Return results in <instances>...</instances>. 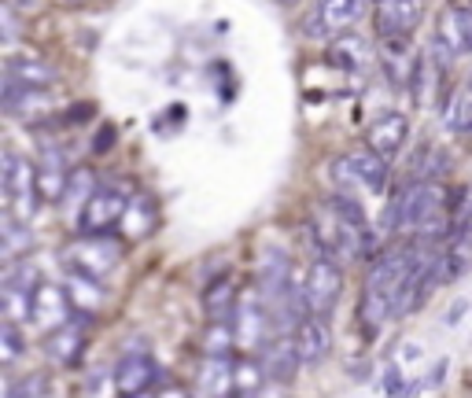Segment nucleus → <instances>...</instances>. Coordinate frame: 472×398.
Instances as JSON below:
<instances>
[{"instance_id":"c9c22d12","label":"nucleus","mask_w":472,"mask_h":398,"mask_svg":"<svg viewBox=\"0 0 472 398\" xmlns=\"http://www.w3.org/2000/svg\"><path fill=\"white\" fill-rule=\"evenodd\" d=\"M277 5H280V8H296V5H299V0H277Z\"/></svg>"},{"instance_id":"aec40b11","label":"nucleus","mask_w":472,"mask_h":398,"mask_svg":"<svg viewBox=\"0 0 472 398\" xmlns=\"http://www.w3.org/2000/svg\"><path fill=\"white\" fill-rule=\"evenodd\" d=\"M351 166H354V173H358V181H362V188L365 192H372V195H381L384 188H388V159L384 155H376L372 148H354L351 155Z\"/></svg>"},{"instance_id":"72a5a7b5","label":"nucleus","mask_w":472,"mask_h":398,"mask_svg":"<svg viewBox=\"0 0 472 398\" xmlns=\"http://www.w3.org/2000/svg\"><path fill=\"white\" fill-rule=\"evenodd\" d=\"M258 398H288V391H285V383H266L258 391Z\"/></svg>"},{"instance_id":"ddd939ff","label":"nucleus","mask_w":472,"mask_h":398,"mask_svg":"<svg viewBox=\"0 0 472 398\" xmlns=\"http://www.w3.org/2000/svg\"><path fill=\"white\" fill-rule=\"evenodd\" d=\"M37 184H41V199H45V204H63L67 184H70V170H67V159H63V152L56 144H45V152H41Z\"/></svg>"},{"instance_id":"423d86ee","label":"nucleus","mask_w":472,"mask_h":398,"mask_svg":"<svg viewBox=\"0 0 472 398\" xmlns=\"http://www.w3.org/2000/svg\"><path fill=\"white\" fill-rule=\"evenodd\" d=\"M425 0H381L376 5V34L381 41H410L425 23Z\"/></svg>"},{"instance_id":"b1692460","label":"nucleus","mask_w":472,"mask_h":398,"mask_svg":"<svg viewBox=\"0 0 472 398\" xmlns=\"http://www.w3.org/2000/svg\"><path fill=\"white\" fill-rule=\"evenodd\" d=\"M233 351H236L233 321H207V332H204V354H207V358H229Z\"/></svg>"},{"instance_id":"0eeeda50","label":"nucleus","mask_w":472,"mask_h":398,"mask_svg":"<svg viewBox=\"0 0 472 398\" xmlns=\"http://www.w3.org/2000/svg\"><path fill=\"white\" fill-rule=\"evenodd\" d=\"M258 361L266 369V380L269 383H292L299 365H303V354H299V343H296V332L288 336H269L266 347L258 351Z\"/></svg>"},{"instance_id":"e433bc0d","label":"nucleus","mask_w":472,"mask_h":398,"mask_svg":"<svg viewBox=\"0 0 472 398\" xmlns=\"http://www.w3.org/2000/svg\"><path fill=\"white\" fill-rule=\"evenodd\" d=\"M133 398H155V391H141V394H133Z\"/></svg>"},{"instance_id":"4468645a","label":"nucleus","mask_w":472,"mask_h":398,"mask_svg":"<svg viewBox=\"0 0 472 398\" xmlns=\"http://www.w3.org/2000/svg\"><path fill=\"white\" fill-rule=\"evenodd\" d=\"M296 343H299L303 365H321V361L332 354V329H329V318L307 314L303 325L296 329Z\"/></svg>"},{"instance_id":"dca6fc26","label":"nucleus","mask_w":472,"mask_h":398,"mask_svg":"<svg viewBox=\"0 0 472 398\" xmlns=\"http://www.w3.org/2000/svg\"><path fill=\"white\" fill-rule=\"evenodd\" d=\"M5 74H12L16 81H23L26 89H52V85L59 81V70H56L48 59L30 56V52L8 56V59H5Z\"/></svg>"},{"instance_id":"f8f14e48","label":"nucleus","mask_w":472,"mask_h":398,"mask_svg":"<svg viewBox=\"0 0 472 398\" xmlns=\"http://www.w3.org/2000/svg\"><path fill=\"white\" fill-rule=\"evenodd\" d=\"M63 288H67V298H70V307H74V318L92 321V318L104 310V303H108V291L100 288L97 277H89V273L70 269V277H67Z\"/></svg>"},{"instance_id":"393cba45","label":"nucleus","mask_w":472,"mask_h":398,"mask_svg":"<svg viewBox=\"0 0 472 398\" xmlns=\"http://www.w3.org/2000/svg\"><path fill=\"white\" fill-rule=\"evenodd\" d=\"M262 380H266L262 361H255L251 354H244V358L236 361V394H244V398L258 394V391H262Z\"/></svg>"},{"instance_id":"20e7f679","label":"nucleus","mask_w":472,"mask_h":398,"mask_svg":"<svg viewBox=\"0 0 472 398\" xmlns=\"http://www.w3.org/2000/svg\"><path fill=\"white\" fill-rule=\"evenodd\" d=\"M269 314H266V303L258 288L244 291L240 303H236V314H233V336H236V354H255L266 347L269 340Z\"/></svg>"},{"instance_id":"4be33fe9","label":"nucleus","mask_w":472,"mask_h":398,"mask_svg":"<svg viewBox=\"0 0 472 398\" xmlns=\"http://www.w3.org/2000/svg\"><path fill=\"white\" fill-rule=\"evenodd\" d=\"M365 5H369V0H318V8H321L325 23H329L332 30H347V26H354V23L362 19Z\"/></svg>"},{"instance_id":"6ab92c4d","label":"nucleus","mask_w":472,"mask_h":398,"mask_svg":"<svg viewBox=\"0 0 472 398\" xmlns=\"http://www.w3.org/2000/svg\"><path fill=\"white\" fill-rule=\"evenodd\" d=\"M329 59L343 70V74H362L369 63H372V52H369V41L362 34H343L336 41H329Z\"/></svg>"},{"instance_id":"f3484780","label":"nucleus","mask_w":472,"mask_h":398,"mask_svg":"<svg viewBox=\"0 0 472 398\" xmlns=\"http://www.w3.org/2000/svg\"><path fill=\"white\" fill-rule=\"evenodd\" d=\"M159 225V211H155V199L148 192H133L130 195V207L122 215V225H119V236L126 240H144L152 236Z\"/></svg>"},{"instance_id":"58836bf2","label":"nucleus","mask_w":472,"mask_h":398,"mask_svg":"<svg viewBox=\"0 0 472 398\" xmlns=\"http://www.w3.org/2000/svg\"><path fill=\"white\" fill-rule=\"evenodd\" d=\"M240 398H244V394H240Z\"/></svg>"},{"instance_id":"a878e982","label":"nucleus","mask_w":472,"mask_h":398,"mask_svg":"<svg viewBox=\"0 0 472 398\" xmlns=\"http://www.w3.org/2000/svg\"><path fill=\"white\" fill-rule=\"evenodd\" d=\"M97 192V181H92V170H74L70 173V184H67V195H63V204H70V207H85V199Z\"/></svg>"},{"instance_id":"f257e3e1","label":"nucleus","mask_w":472,"mask_h":398,"mask_svg":"<svg viewBox=\"0 0 472 398\" xmlns=\"http://www.w3.org/2000/svg\"><path fill=\"white\" fill-rule=\"evenodd\" d=\"M0 195H5V211L26 225L34 222L37 207L45 204L41 184H37V166L12 148H5V155H0Z\"/></svg>"},{"instance_id":"2eb2a0df","label":"nucleus","mask_w":472,"mask_h":398,"mask_svg":"<svg viewBox=\"0 0 472 398\" xmlns=\"http://www.w3.org/2000/svg\"><path fill=\"white\" fill-rule=\"evenodd\" d=\"M240 295L244 291L236 288V280L229 273L207 280V288H204V314H207V321H233Z\"/></svg>"},{"instance_id":"c756f323","label":"nucleus","mask_w":472,"mask_h":398,"mask_svg":"<svg viewBox=\"0 0 472 398\" xmlns=\"http://www.w3.org/2000/svg\"><path fill=\"white\" fill-rule=\"evenodd\" d=\"M468 314V298H454L450 303V310H446V318H443V325L446 329H454V325H461V318Z\"/></svg>"},{"instance_id":"f704fd0d","label":"nucleus","mask_w":472,"mask_h":398,"mask_svg":"<svg viewBox=\"0 0 472 398\" xmlns=\"http://www.w3.org/2000/svg\"><path fill=\"white\" fill-rule=\"evenodd\" d=\"M8 8H16V12H37L41 8V0H5Z\"/></svg>"},{"instance_id":"2f4dec72","label":"nucleus","mask_w":472,"mask_h":398,"mask_svg":"<svg viewBox=\"0 0 472 398\" xmlns=\"http://www.w3.org/2000/svg\"><path fill=\"white\" fill-rule=\"evenodd\" d=\"M16 34H19V26H16V8L5 5V45H8V48L16 45Z\"/></svg>"},{"instance_id":"cd10ccee","label":"nucleus","mask_w":472,"mask_h":398,"mask_svg":"<svg viewBox=\"0 0 472 398\" xmlns=\"http://www.w3.org/2000/svg\"><path fill=\"white\" fill-rule=\"evenodd\" d=\"M45 387H48V380H45V376H26V380L8 383V394H5V398H41V394H45Z\"/></svg>"},{"instance_id":"f03ea898","label":"nucleus","mask_w":472,"mask_h":398,"mask_svg":"<svg viewBox=\"0 0 472 398\" xmlns=\"http://www.w3.org/2000/svg\"><path fill=\"white\" fill-rule=\"evenodd\" d=\"M130 195L133 192H126V188L111 184V181L108 184H97V192H92L85 199V207L78 211L81 236H115L119 225H122V215L130 207Z\"/></svg>"},{"instance_id":"9d476101","label":"nucleus","mask_w":472,"mask_h":398,"mask_svg":"<svg viewBox=\"0 0 472 398\" xmlns=\"http://www.w3.org/2000/svg\"><path fill=\"white\" fill-rule=\"evenodd\" d=\"M85 329H89L85 318H70L63 329L48 332V336H45V354H48V361H56L59 369L78 365L81 354H85Z\"/></svg>"},{"instance_id":"a211bd4d","label":"nucleus","mask_w":472,"mask_h":398,"mask_svg":"<svg viewBox=\"0 0 472 398\" xmlns=\"http://www.w3.org/2000/svg\"><path fill=\"white\" fill-rule=\"evenodd\" d=\"M381 67H384V78L395 85V89H410V78H414V67H417V52L410 48V41H381Z\"/></svg>"},{"instance_id":"c85d7f7f","label":"nucleus","mask_w":472,"mask_h":398,"mask_svg":"<svg viewBox=\"0 0 472 398\" xmlns=\"http://www.w3.org/2000/svg\"><path fill=\"white\" fill-rule=\"evenodd\" d=\"M303 34H307L310 41H329V34H332V26L325 23V16H321V8H314V12H307V19H303Z\"/></svg>"},{"instance_id":"5701e85b","label":"nucleus","mask_w":472,"mask_h":398,"mask_svg":"<svg viewBox=\"0 0 472 398\" xmlns=\"http://www.w3.org/2000/svg\"><path fill=\"white\" fill-rule=\"evenodd\" d=\"M30 247V229L26 222H19L16 215L5 211V229H0V251H5V262H19V251Z\"/></svg>"},{"instance_id":"4c0bfd02","label":"nucleus","mask_w":472,"mask_h":398,"mask_svg":"<svg viewBox=\"0 0 472 398\" xmlns=\"http://www.w3.org/2000/svg\"><path fill=\"white\" fill-rule=\"evenodd\" d=\"M376 5H381V0H376Z\"/></svg>"},{"instance_id":"6e6552de","label":"nucleus","mask_w":472,"mask_h":398,"mask_svg":"<svg viewBox=\"0 0 472 398\" xmlns=\"http://www.w3.org/2000/svg\"><path fill=\"white\" fill-rule=\"evenodd\" d=\"M406 141H410V115L406 111H381L365 130V148L384 155L388 162L406 148Z\"/></svg>"},{"instance_id":"412c9836","label":"nucleus","mask_w":472,"mask_h":398,"mask_svg":"<svg viewBox=\"0 0 472 398\" xmlns=\"http://www.w3.org/2000/svg\"><path fill=\"white\" fill-rule=\"evenodd\" d=\"M443 122H446V130L472 133V85H461V89H454V92L446 96Z\"/></svg>"},{"instance_id":"1a4fd4ad","label":"nucleus","mask_w":472,"mask_h":398,"mask_svg":"<svg viewBox=\"0 0 472 398\" xmlns=\"http://www.w3.org/2000/svg\"><path fill=\"white\" fill-rule=\"evenodd\" d=\"M111 376H115V391H119L122 398H133V394H141V391H152L159 369H155V361H152L148 351H126V354L119 358V365H115Z\"/></svg>"},{"instance_id":"7ed1b4c3","label":"nucleus","mask_w":472,"mask_h":398,"mask_svg":"<svg viewBox=\"0 0 472 398\" xmlns=\"http://www.w3.org/2000/svg\"><path fill=\"white\" fill-rule=\"evenodd\" d=\"M343 295V273H340V262L332 258H314L307 266V277H303V298H307V314L314 318H329Z\"/></svg>"},{"instance_id":"39448f33","label":"nucleus","mask_w":472,"mask_h":398,"mask_svg":"<svg viewBox=\"0 0 472 398\" xmlns=\"http://www.w3.org/2000/svg\"><path fill=\"white\" fill-rule=\"evenodd\" d=\"M67 262H70V269L100 280V277L115 273V266L122 262V244H119V236H78L67 247Z\"/></svg>"},{"instance_id":"9b49d317","label":"nucleus","mask_w":472,"mask_h":398,"mask_svg":"<svg viewBox=\"0 0 472 398\" xmlns=\"http://www.w3.org/2000/svg\"><path fill=\"white\" fill-rule=\"evenodd\" d=\"M70 318H74V307H70V298H67V288L41 280V288L34 291V325L45 329V332H56Z\"/></svg>"},{"instance_id":"473e14b6","label":"nucleus","mask_w":472,"mask_h":398,"mask_svg":"<svg viewBox=\"0 0 472 398\" xmlns=\"http://www.w3.org/2000/svg\"><path fill=\"white\" fill-rule=\"evenodd\" d=\"M155 398H188V391L177 387V383H163V387L155 391Z\"/></svg>"},{"instance_id":"7c9ffc66","label":"nucleus","mask_w":472,"mask_h":398,"mask_svg":"<svg viewBox=\"0 0 472 398\" xmlns=\"http://www.w3.org/2000/svg\"><path fill=\"white\" fill-rule=\"evenodd\" d=\"M446 369H450V361H446V358H435V365H432V372L425 376V387H428V391H435V387H439V383L446 380Z\"/></svg>"},{"instance_id":"bb28decb","label":"nucleus","mask_w":472,"mask_h":398,"mask_svg":"<svg viewBox=\"0 0 472 398\" xmlns=\"http://www.w3.org/2000/svg\"><path fill=\"white\" fill-rule=\"evenodd\" d=\"M19 358H23V325L5 321V325H0V361L16 365Z\"/></svg>"}]
</instances>
